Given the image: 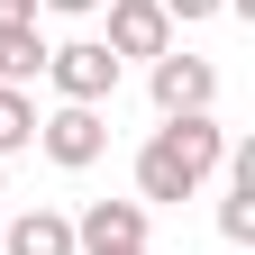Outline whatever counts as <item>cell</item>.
<instances>
[{"label":"cell","instance_id":"6","mask_svg":"<svg viewBox=\"0 0 255 255\" xmlns=\"http://www.w3.org/2000/svg\"><path fill=\"white\" fill-rule=\"evenodd\" d=\"M101 46H110L119 64H128V55H146V64H155V55L173 46V18L155 9V0H110V37H101Z\"/></svg>","mask_w":255,"mask_h":255},{"label":"cell","instance_id":"8","mask_svg":"<svg viewBox=\"0 0 255 255\" xmlns=\"http://www.w3.org/2000/svg\"><path fill=\"white\" fill-rule=\"evenodd\" d=\"M37 73H46V37H37V27H0V82L27 91Z\"/></svg>","mask_w":255,"mask_h":255},{"label":"cell","instance_id":"2","mask_svg":"<svg viewBox=\"0 0 255 255\" xmlns=\"http://www.w3.org/2000/svg\"><path fill=\"white\" fill-rule=\"evenodd\" d=\"M37 146H46V164L82 173V164H101V155H110V119L91 110V101H55V110L37 119Z\"/></svg>","mask_w":255,"mask_h":255},{"label":"cell","instance_id":"13","mask_svg":"<svg viewBox=\"0 0 255 255\" xmlns=\"http://www.w3.org/2000/svg\"><path fill=\"white\" fill-rule=\"evenodd\" d=\"M0 182H9V173H0Z\"/></svg>","mask_w":255,"mask_h":255},{"label":"cell","instance_id":"1","mask_svg":"<svg viewBox=\"0 0 255 255\" xmlns=\"http://www.w3.org/2000/svg\"><path fill=\"white\" fill-rule=\"evenodd\" d=\"M219 164H228V128L210 110H182L137 146V201H191Z\"/></svg>","mask_w":255,"mask_h":255},{"label":"cell","instance_id":"3","mask_svg":"<svg viewBox=\"0 0 255 255\" xmlns=\"http://www.w3.org/2000/svg\"><path fill=\"white\" fill-rule=\"evenodd\" d=\"M46 82H55V101H91L101 110L110 91H119V55L101 37H73V46H46Z\"/></svg>","mask_w":255,"mask_h":255},{"label":"cell","instance_id":"11","mask_svg":"<svg viewBox=\"0 0 255 255\" xmlns=\"http://www.w3.org/2000/svg\"><path fill=\"white\" fill-rule=\"evenodd\" d=\"M0 27H37V0H0Z\"/></svg>","mask_w":255,"mask_h":255},{"label":"cell","instance_id":"7","mask_svg":"<svg viewBox=\"0 0 255 255\" xmlns=\"http://www.w3.org/2000/svg\"><path fill=\"white\" fill-rule=\"evenodd\" d=\"M0 255H73V219H64V210H18V219H0Z\"/></svg>","mask_w":255,"mask_h":255},{"label":"cell","instance_id":"12","mask_svg":"<svg viewBox=\"0 0 255 255\" xmlns=\"http://www.w3.org/2000/svg\"><path fill=\"white\" fill-rule=\"evenodd\" d=\"M37 9H64V18H91L101 0H37Z\"/></svg>","mask_w":255,"mask_h":255},{"label":"cell","instance_id":"4","mask_svg":"<svg viewBox=\"0 0 255 255\" xmlns=\"http://www.w3.org/2000/svg\"><path fill=\"white\" fill-rule=\"evenodd\" d=\"M146 91H155V110H164V119H182V110H210V101H219V73H210V55L164 46V55H155V73H146Z\"/></svg>","mask_w":255,"mask_h":255},{"label":"cell","instance_id":"10","mask_svg":"<svg viewBox=\"0 0 255 255\" xmlns=\"http://www.w3.org/2000/svg\"><path fill=\"white\" fill-rule=\"evenodd\" d=\"M164 18H182V27H201V18H219V0H155Z\"/></svg>","mask_w":255,"mask_h":255},{"label":"cell","instance_id":"5","mask_svg":"<svg viewBox=\"0 0 255 255\" xmlns=\"http://www.w3.org/2000/svg\"><path fill=\"white\" fill-rule=\"evenodd\" d=\"M73 255H146V201H91L73 219Z\"/></svg>","mask_w":255,"mask_h":255},{"label":"cell","instance_id":"9","mask_svg":"<svg viewBox=\"0 0 255 255\" xmlns=\"http://www.w3.org/2000/svg\"><path fill=\"white\" fill-rule=\"evenodd\" d=\"M18 146H37V101L0 82V155H18Z\"/></svg>","mask_w":255,"mask_h":255}]
</instances>
